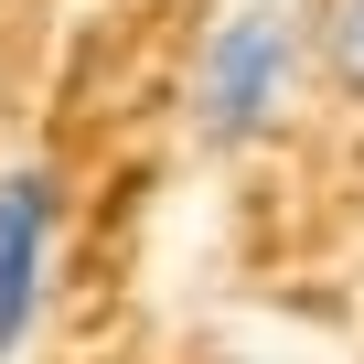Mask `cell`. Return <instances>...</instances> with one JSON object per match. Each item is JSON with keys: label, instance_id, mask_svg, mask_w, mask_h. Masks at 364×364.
I'll return each instance as SVG.
<instances>
[{"label": "cell", "instance_id": "cell-3", "mask_svg": "<svg viewBox=\"0 0 364 364\" xmlns=\"http://www.w3.org/2000/svg\"><path fill=\"white\" fill-rule=\"evenodd\" d=\"M311 65L364 107V0H321V33H311Z\"/></svg>", "mask_w": 364, "mask_h": 364}, {"label": "cell", "instance_id": "cell-2", "mask_svg": "<svg viewBox=\"0 0 364 364\" xmlns=\"http://www.w3.org/2000/svg\"><path fill=\"white\" fill-rule=\"evenodd\" d=\"M54 236H65V182L43 161H0V364H11L54 300Z\"/></svg>", "mask_w": 364, "mask_h": 364}, {"label": "cell", "instance_id": "cell-1", "mask_svg": "<svg viewBox=\"0 0 364 364\" xmlns=\"http://www.w3.org/2000/svg\"><path fill=\"white\" fill-rule=\"evenodd\" d=\"M300 65H311V43H300V11H289V0H236V11L204 33L193 86H182V118H193V139H204L215 161L257 150V139L289 118Z\"/></svg>", "mask_w": 364, "mask_h": 364}]
</instances>
